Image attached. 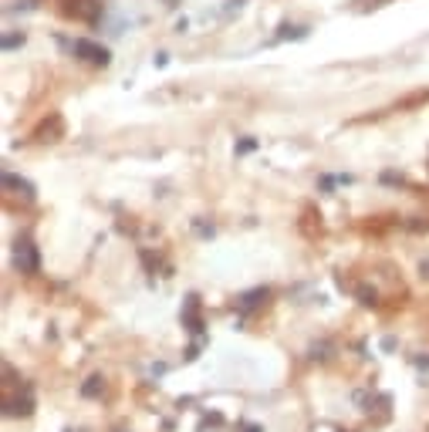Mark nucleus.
Wrapping results in <instances>:
<instances>
[{
    "label": "nucleus",
    "mask_w": 429,
    "mask_h": 432,
    "mask_svg": "<svg viewBox=\"0 0 429 432\" xmlns=\"http://www.w3.org/2000/svg\"><path fill=\"white\" fill-rule=\"evenodd\" d=\"M75 51L88 54V61H95V64H105V61H108V51H105V48H95V44H88V41H78Z\"/></svg>",
    "instance_id": "nucleus-2"
},
{
    "label": "nucleus",
    "mask_w": 429,
    "mask_h": 432,
    "mask_svg": "<svg viewBox=\"0 0 429 432\" xmlns=\"http://www.w3.org/2000/svg\"><path fill=\"white\" fill-rule=\"evenodd\" d=\"M99 10L101 3H95V0H68V7H65V14H72L78 21H95Z\"/></svg>",
    "instance_id": "nucleus-1"
}]
</instances>
